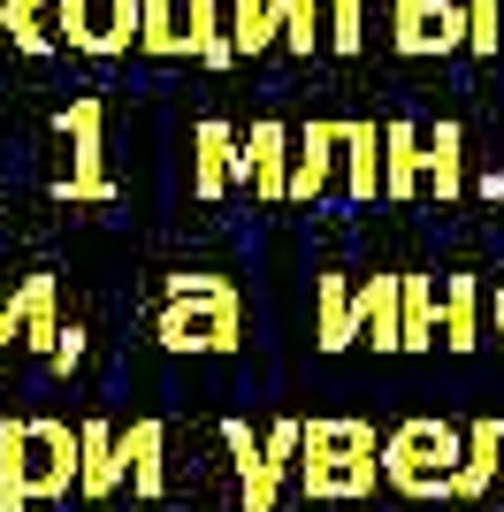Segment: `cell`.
<instances>
[{
	"instance_id": "6da1fadb",
	"label": "cell",
	"mask_w": 504,
	"mask_h": 512,
	"mask_svg": "<svg viewBox=\"0 0 504 512\" xmlns=\"http://www.w3.org/2000/svg\"><path fill=\"white\" fill-rule=\"evenodd\" d=\"M77 474V444L54 421H0V512H23L31 497H62Z\"/></svg>"
},
{
	"instance_id": "7a4b0ae2",
	"label": "cell",
	"mask_w": 504,
	"mask_h": 512,
	"mask_svg": "<svg viewBox=\"0 0 504 512\" xmlns=\"http://www.w3.org/2000/svg\"><path fill=\"white\" fill-rule=\"evenodd\" d=\"M130 23H138L130 0H62V31H69V46H84V54L130 46Z\"/></svg>"
},
{
	"instance_id": "3957f363",
	"label": "cell",
	"mask_w": 504,
	"mask_h": 512,
	"mask_svg": "<svg viewBox=\"0 0 504 512\" xmlns=\"http://www.w3.org/2000/svg\"><path fill=\"white\" fill-rule=\"evenodd\" d=\"M168 344H230V299L214 291L207 306H176V314L161 321Z\"/></svg>"
},
{
	"instance_id": "277c9868",
	"label": "cell",
	"mask_w": 504,
	"mask_h": 512,
	"mask_svg": "<svg viewBox=\"0 0 504 512\" xmlns=\"http://www.w3.org/2000/svg\"><path fill=\"white\" fill-rule=\"evenodd\" d=\"M16 337L23 344H54V283H23L16 291Z\"/></svg>"
},
{
	"instance_id": "5b68a950",
	"label": "cell",
	"mask_w": 504,
	"mask_h": 512,
	"mask_svg": "<svg viewBox=\"0 0 504 512\" xmlns=\"http://www.w3.org/2000/svg\"><path fill=\"white\" fill-rule=\"evenodd\" d=\"M69 130H77V176H69V192H100V153H92V138H100V107H77Z\"/></svg>"
},
{
	"instance_id": "8992f818",
	"label": "cell",
	"mask_w": 504,
	"mask_h": 512,
	"mask_svg": "<svg viewBox=\"0 0 504 512\" xmlns=\"http://www.w3.org/2000/svg\"><path fill=\"white\" fill-rule=\"evenodd\" d=\"M39 8H46V0H8V39H16L23 54H46V46H54V31H46Z\"/></svg>"
},
{
	"instance_id": "52a82bcc",
	"label": "cell",
	"mask_w": 504,
	"mask_h": 512,
	"mask_svg": "<svg viewBox=\"0 0 504 512\" xmlns=\"http://www.w3.org/2000/svg\"><path fill=\"white\" fill-rule=\"evenodd\" d=\"M77 451H84V490H107V482H115V451H107V436H100V428H84V436H77Z\"/></svg>"
},
{
	"instance_id": "ba28073f",
	"label": "cell",
	"mask_w": 504,
	"mask_h": 512,
	"mask_svg": "<svg viewBox=\"0 0 504 512\" xmlns=\"http://www.w3.org/2000/svg\"><path fill=\"white\" fill-rule=\"evenodd\" d=\"M199 146H207V153H199V184L214 192V184H222V130H207Z\"/></svg>"
},
{
	"instance_id": "9c48e42d",
	"label": "cell",
	"mask_w": 504,
	"mask_h": 512,
	"mask_svg": "<svg viewBox=\"0 0 504 512\" xmlns=\"http://www.w3.org/2000/svg\"><path fill=\"white\" fill-rule=\"evenodd\" d=\"M16 344V299H8V283H0V352Z\"/></svg>"
},
{
	"instance_id": "30bf717a",
	"label": "cell",
	"mask_w": 504,
	"mask_h": 512,
	"mask_svg": "<svg viewBox=\"0 0 504 512\" xmlns=\"http://www.w3.org/2000/svg\"><path fill=\"white\" fill-rule=\"evenodd\" d=\"M0 46H8V0H0Z\"/></svg>"
}]
</instances>
